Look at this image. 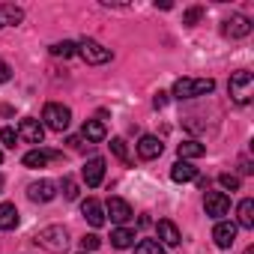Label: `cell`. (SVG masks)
Returning a JSON list of instances; mask_svg holds the SVG:
<instances>
[{
    "label": "cell",
    "mask_w": 254,
    "mask_h": 254,
    "mask_svg": "<svg viewBox=\"0 0 254 254\" xmlns=\"http://www.w3.org/2000/svg\"><path fill=\"white\" fill-rule=\"evenodd\" d=\"M99 245H102V239H99V236H96V233H87V236H84V239H81V248H84V251H87V254H90V251H96V248H99Z\"/></svg>",
    "instance_id": "obj_30"
},
{
    "label": "cell",
    "mask_w": 254,
    "mask_h": 254,
    "mask_svg": "<svg viewBox=\"0 0 254 254\" xmlns=\"http://www.w3.org/2000/svg\"><path fill=\"white\" fill-rule=\"evenodd\" d=\"M162 150H165V144H162L156 135H144V138L138 141V156H141L144 162H153V159H159V156H162Z\"/></svg>",
    "instance_id": "obj_13"
},
{
    "label": "cell",
    "mask_w": 254,
    "mask_h": 254,
    "mask_svg": "<svg viewBox=\"0 0 254 254\" xmlns=\"http://www.w3.org/2000/svg\"><path fill=\"white\" fill-rule=\"evenodd\" d=\"M165 102H168V93H162V90H159V93H156V99H153V105H156V108H165Z\"/></svg>",
    "instance_id": "obj_33"
},
{
    "label": "cell",
    "mask_w": 254,
    "mask_h": 254,
    "mask_svg": "<svg viewBox=\"0 0 254 254\" xmlns=\"http://www.w3.org/2000/svg\"><path fill=\"white\" fill-rule=\"evenodd\" d=\"M135 254H165V245L159 239H144L135 245Z\"/></svg>",
    "instance_id": "obj_25"
},
{
    "label": "cell",
    "mask_w": 254,
    "mask_h": 254,
    "mask_svg": "<svg viewBox=\"0 0 254 254\" xmlns=\"http://www.w3.org/2000/svg\"><path fill=\"white\" fill-rule=\"evenodd\" d=\"M54 159H60V153H57V150H42V147H36V150H30L21 162H24V168L39 171V168H45V165H48V162H54Z\"/></svg>",
    "instance_id": "obj_11"
},
{
    "label": "cell",
    "mask_w": 254,
    "mask_h": 254,
    "mask_svg": "<svg viewBox=\"0 0 254 254\" xmlns=\"http://www.w3.org/2000/svg\"><path fill=\"white\" fill-rule=\"evenodd\" d=\"M33 242H36L39 248L51 251V254H60V251L69 248V230H66L63 224H51V227H42V230L33 236Z\"/></svg>",
    "instance_id": "obj_1"
},
{
    "label": "cell",
    "mask_w": 254,
    "mask_h": 254,
    "mask_svg": "<svg viewBox=\"0 0 254 254\" xmlns=\"http://www.w3.org/2000/svg\"><path fill=\"white\" fill-rule=\"evenodd\" d=\"M203 206H206V215H209V218H218V221H221V218L230 212V197H227L224 191H206Z\"/></svg>",
    "instance_id": "obj_7"
},
{
    "label": "cell",
    "mask_w": 254,
    "mask_h": 254,
    "mask_svg": "<svg viewBox=\"0 0 254 254\" xmlns=\"http://www.w3.org/2000/svg\"><path fill=\"white\" fill-rule=\"evenodd\" d=\"M248 33H251V21H248L245 15H230V18L224 21V36L242 39V36H248Z\"/></svg>",
    "instance_id": "obj_14"
},
{
    "label": "cell",
    "mask_w": 254,
    "mask_h": 254,
    "mask_svg": "<svg viewBox=\"0 0 254 254\" xmlns=\"http://www.w3.org/2000/svg\"><path fill=\"white\" fill-rule=\"evenodd\" d=\"M203 153H206V147L197 144V141H183V144L177 147V156H180L183 162H189V159H200Z\"/></svg>",
    "instance_id": "obj_22"
},
{
    "label": "cell",
    "mask_w": 254,
    "mask_h": 254,
    "mask_svg": "<svg viewBox=\"0 0 254 254\" xmlns=\"http://www.w3.org/2000/svg\"><path fill=\"white\" fill-rule=\"evenodd\" d=\"M81 212H84V218H87L93 227H102V224H105V206H102L96 197H87V200L81 203Z\"/></svg>",
    "instance_id": "obj_15"
},
{
    "label": "cell",
    "mask_w": 254,
    "mask_h": 254,
    "mask_svg": "<svg viewBox=\"0 0 254 254\" xmlns=\"http://www.w3.org/2000/svg\"><path fill=\"white\" fill-rule=\"evenodd\" d=\"M156 230H159V239H162V245H180V227L171 221V218H159V224H156Z\"/></svg>",
    "instance_id": "obj_16"
},
{
    "label": "cell",
    "mask_w": 254,
    "mask_h": 254,
    "mask_svg": "<svg viewBox=\"0 0 254 254\" xmlns=\"http://www.w3.org/2000/svg\"><path fill=\"white\" fill-rule=\"evenodd\" d=\"M0 194H3V177H0Z\"/></svg>",
    "instance_id": "obj_34"
},
{
    "label": "cell",
    "mask_w": 254,
    "mask_h": 254,
    "mask_svg": "<svg viewBox=\"0 0 254 254\" xmlns=\"http://www.w3.org/2000/svg\"><path fill=\"white\" fill-rule=\"evenodd\" d=\"M236 224L233 221H218L215 227H212V239H215V245L218 248H230L233 242H236Z\"/></svg>",
    "instance_id": "obj_12"
},
{
    "label": "cell",
    "mask_w": 254,
    "mask_h": 254,
    "mask_svg": "<svg viewBox=\"0 0 254 254\" xmlns=\"http://www.w3.org/2000/svg\"><path fill=\"white\" fill-rule=\"evenodd\" d=\"M51 54H54V57H63V60H66V57H75V54H78V42H69V39L54 42V45H51Z\"/></svg>",
    "instance_id": "obj_24"
},
{
    "label": "cell",
    "mask_w": 254,
    "mask_h": 254,
    "mask_svg": "<svg viewBox=\"0 0 254 254\" xmlns=\"http://www.w3.org/2000/svg\"><path fill=\"white\" fill-rule=\"evenodd\" d=\"M81 135H84L90 144H99V141H105L108 129H105V123H99V120H87L84 129H81Z\"/></svg>",
    "instance_id": "obj_19"
},
{
    "label": "cell",
    "mask_w": 254,
    "mask_h": 254,
    "mask_svg": "<svg viewBox=\"0 0 254 254\" xmlns=\"http://www.w3.org/2000/svg\"><path fill=\"white\" fill-rule=\"evenodd\" d=\"M24 21V9L12 6V3H0V27H9V24H21Z\"/></svg>",
    "instance_id": "obj_18"
},
{
    "label": "cell",
    "mask_w": 254,
    "mask_h": 254,
    "mask_svg": "<svg viewBox=\"0 0 254 254\" xmlns=\"http://www.w3.org/2000/svg\"><path fill=\"white\" fill-rule=\"evenodd\" d=\"M171 180H174V183H191V180H197V168L180 159V162L171 168Z\"/></svg>",
    "instance_id": "obj_17"
},
{
    "label": "cell",
    "mask_w": 254,
    "mask_h": 254,
    "mask_svg": "<svg viewBox=\"0 0 254 254\" xmlns=\"http://www.w3.org/2000/svg\"><path fill=\"white\" fill-rule=\"evenodd\" d=\"M63 197L66 200H75L78 197V183L72 177H63Z\"/></svg>",
    "instance_id": "obj_28"
},
{
    "label": "cell",
    "mask_w": 254,
    "mask_h": 254,
    "mask_svg": "<svg viewBox=\"0 0 254 254\" xmlns=\"http://www.w3.org/2000/svg\"><path fill=\"white\" fill-rule=\"evenodd\" d=\"M215 90L212 78H180L174 84V99L186 102V99H197V96H209Z\"/></svg>",
    "instance_id": "obj_2"
},
{
    "label": "cell",
    "mask_w": 254,
    "mask_h": 254,
    "mask_svg": "<svg viewBox=\"0 0 254 254\" xmlns=\"http://www.w3.org/2000/svg\"><path fill=\"white\" fill-rule=\"evenodd\" d=\"M81 254H87V251H81Z\"/></svg>",
    "instance_id": "obj_36"
},
{
    "label": "cell",
    "mask_w": 254,
    "mask_h": 254,
    "mask_svg": "<svg viewBox=\"0 0 254 254\" xmlns=\"http://www.w3.org/2000/svg\"><path fill=\"white\" fill-rule=\"evenodd\" d=\"M27 197H30L33 203H48V200H54V197H57V186H54L51 180L30 183V186H27Z\"/></svg>",
    "instance_id": "obj_10"
},
{
    "label": "cell",
    "mask_w": 254,
    "mask_h": 254,
    "mask_svg": "<svg viewBox=\"0 0 254 254\" xmlns=\"http://www.w3.org/2000/svg\"><path fill=\"white\" fill-rule=\"evenodd\" d=\"M0 162H3V153H0Z\"/></svg>",
    "instance_id": "obj_35"
},
{
    "label": "cell",
    "mask_w": 254,
    "mask_h": 254,
    "mask_svg": "<svg viewBox=\"0 0 254 254\" xmlns=\"http://www.w3.org/2000/svg\"><path fill=\"white\" fill-rule=\"evenodd\" d=\"M105 215H111V221H117V224H126V221H132V206L126 203L123 197H108V203H105Z\"/></svg>",
    "instance_id": "obj_8"
},
{
    "label": "cell",
    "mask_w": 254,
    "mask_h": 254,
    "mask_svg": "<svg viewBox=\"0 0 254 254\" xmlns=\"http://www.w3.org/2000/svg\"><path fill=\"white\" fill-rule=\"evenodd\" d=\"M111 245H114V248H132V245H135V230H129V227L111 230Z\"/></svg>",
    "instance_id": "obj_21"
},
{
    "label": "cell",
    "mask_w": 254,
    "mask_h": 254,
    "mask_svg": "<svg viewBox=\"0 0 254 254\" xmlns=\"http://www.w3.org/2000/svg\"><path fill=\"white\" fill-rule=\"evenodd\" d=\"M200 12H203L200 6H191V9L186 12V18H183V24H189V27H191V24H197V18H200Z\"/></svg>",
    "instance_id": "obj_31"
},
{
    "label": "cell",
    "mask_w": 254,
    "mask_h": 254,
    "mask_svg": "<svg viewBox=\"0 0 254 254\" xmlns=\"http://www.w3.org/2000/svg\"><path fill=\"white\" fill-rule=\"evenodd\" d=\"M218 183H221V189H227V191H236V189H239V177H233V174H221Z\"/></svg>",
    "instance_id": "obj_29"
},
{
    "label": "cell",
    "mask_w": 254,
    "mask_h": 254,
    "mask_svg": "<svg viewBox=\"0 0 254 254\" xmlns=\"http://www.w3.org/2000/svg\"><path fill=\"white\" fill-rule=\"evenodd\" d=\"M236 215H239V224H236V227H245V230H251V227H254V200H251V197H245V200L239 203Z\"/></svg>",
    "instance_id": "obj_23"
},
{
    "label": "cell",
    "mask_w": 254,
    "mask_h": 254,
    "mask_svg": "<svg viewBox=\"0 0 254 254\" xmlns=\"http://www.w3.org/2000/svg\"><path fill=\"white\" fill-rule=\"evenodd\" d=\"M81 177H84V183H87L90 189H99L102 180H105V159H102V156H93V159L84 165Z\"/></svg>",
    "instance_id": "obj_9"
},
{
    "label": "cell",
    "mask_w": 254,
    "mask_h": 254,
    "mask_svg": "<svg viewBox=\"0 0 254 254\" xmlns=\"http://www.w3.org/2000/svg\"><path fill=\"white\" fill-rule=\"evenodd\" d=\"M12 78V69H9V63H3V60H0V84H6Z\"/></svg>",
    "instance_id": "obj_32"
},
{
    "label": "cell",
    "mask_w": 254,
    "mask_h": 254,
    "mask_svg": "<svg viewBox=\"0 0 254 254\" xmlns=\"http://www.w3.org/2000/svg\"><path fill=\"white\" fill-rule=\"evenodd\" d=\"M72 123V111L60 102H48L45 111H42V126H48L51 132H66Z\"/></svg>",
    "instance_id": "obj_3"
},
{
    "label": "cell",
    "mask_w": 254,
    "mask_h": 254,
    "mask_svg": "<svg viewBox=\"0 0 254 254\" xmlns=\"http://www.w3.org/2000/svg\"><path fill=\"white\" fill-rule=\"evenodd\" d=\"M230 96L236 105H248L251 102V93H254V75L248 69H239L236 75H230V84H227Z\"/></svg>",
    "instance_id": "obj_4"
},
{
    "label": "cell",
    "mask_w": 254,
    "mask_h": 254,
    "mask_svg": "<svg viewBox=\"0 0 254 254\" xmlns=\"http://www.w3.org/2000/svg\"><path fill=\"white\" fill-rule=\"evenodd\" d=\"M0 141H3V147H12V150H15V144H18V132L12 129V126H6V129H0Z\"/></svg>",
    "instance_id": "obj_27"
},
{
    "label": "cell",
    "mask_w": 254,
    "mask_h": 254,
    "mask_svg": "<svg viewBox=\"0 0 254 254\" xmlns=\"http://www.w3.org/2000/svg\"><path fill=\"white\" fill-rule=\"evenodd\" d=\"M111 153H114L120 162H129V150H126V141H123V138H111Z\"/></svg>",
    "instance_id": "obj_26"
},
{
    "label": "cell",
    "mask_w": 254,
    "mask_h": 254,
    "mask_svg": "<svg viewBox=\"0 0 254 254\" xmlns=\"http://www.w3.org/2000/svg\"><path fill=\"white\" fill-rule=\"evenodd\" d=\"M78 54H81L84 63H90V66H102V63L111 60V51H108L102 42H96V39H81V42H78Z\"/></svg>",
    "instance_id": "obj_5"
},
{
    "label": "cell",
    "mask_w": 254,
    "mask_h": 254,
    "mask_svg": "<svg viewBox=\"0 0 254 254\" xmlns=\"http://www.w3.org/2000/svg\"><path fill=\"white\" fill-rule=\"evenodd\" d=\"M12 227H18L15 203H0V230H12Z\"/></svg>",
    "instance_id": "obj_20"
},
{
    "label": "cell",
    "mask_w": 254,
    "mask_h": 254,
    "mask_svg": "<svg viewBox=\"0 0 254 254\" xmlns=\"http://www.w3.org/2000/svg\"><path fill=\"white\" fill-rule=\"evenodd\" d=\"M18 141H24V144H42V138H45V126L39 123V120H33V117H27V120H21L18 123Z\"/></svg>",
    "instance_id": "obj_6"
}]
</instances>
